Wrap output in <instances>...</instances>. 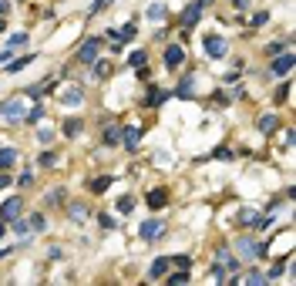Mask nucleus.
Instances as JSON below:
<instances>
[{"label": "nucleus", "mask_w": 296, "mask_h": 286, "mask_svg": "<svg viewBox=\"0 0 296 286\" xmlns=\"http://www.w3.org/2000/svg\"><path fill=\"white\" fill-rule=\"evenodd\" d=\"M98 47H101V37H88L77 47V61H81V64H94V61H98Z\"/></svg>", "instance_id": "nucleus-1"}, {"label": "nucleus", "mask_w": 296, "mask_h": 286, "mask_svg": "<svg viewBox=\"0 0 296 286\" xmlns=\"http://www.w3.org/2000/svg\"><path fill=\"white\" fill-rule=\"evenodd\" d=\"M0 118H3V121H20V118H24V101H20V98L3 101V105H0Z\"/></svg>", "instance_id": "nucleus-2"}, {"label": "nucleus", "mask_w": 296, "mask_h": 286, "mask_svg": "<svg viewBox=\"0 0 296 286\" xmlns=\"http://www.w3.org/2000/svg\"><path fill=\"white\" fill-rule=\"evenodd\" d=\"M20 212H24V199H7V202H0V222H14Z\"/></svg>", "instance_id": "nucleus-3"}, {"label": "nucleus", "mask_w": 296, "mask_h": 286, "mask_svg": "<svg viewBox=\"0 0 296 286\" xmlns=\"http://www.w3.org/2000/svg\"><path fill=\"white\" fill-rule=\"evenodd\" d=\"M162 232H165V222H158V219H148V222H142V226H138V236H142L145 243H155Z\"/></svg>", "instance_id": "nucleus-4"}, {"label": "nucleus", "mask_w": 296, "mask_h": 286, "mask_svg": "<svg viewBox=\"0 0 296 286\" xmlns=\"http://www.w3.org/2000/svg\"><path fill=\"white\" fill-rule=\"evenodd\" d=\"M225 51H229V44H225L219 34H209V37H205V54L209 57H225Z\"/></svg>", "instance_id": "nucleus-5"}, {"label": "nucleus", "mask_w": 296, "mask_h": 286, "mask_svg": "<svg viewBox=\"0 0 296 286\" xmlns=\"http://www.w3.org/2000/svg\"><path fill=\"white\" fill-rule=\"evenodd\" d=\"M290 71H293V57L286 54V51H283V54H276V61H273V74H276V77H286Z\"/></svg>", "instance_id": "nucleus-6"}, {"label": "nucleus", "mask_w": 296, "mask_h": 286, "mask_svg": "<svg viewBox=\"0 0 296 286\" xmlns=\"http://www.w3.org/2000/svg\"><path fill=\"white\" fill-rule=\"evenodd\" d=\"M138 142H142V132H138V128H125V132H121L125 152H138Z\"/></svg>", "instance_id": "nucleus-7"}, {"label": "nucleus", "mask_w": 296, "mask_h": 286, "mask_svg": "<svg viewBox=\"0 0 296 286\" xmlns=\"http://www.w3.org/2000/svg\"><path fill=\"white\" fill-rule=\"evenodd\" d=\"M61 105H68V108H77V105H84V91H81V88H68V91L61 95Z\"/></svg>", "instance_id": "nucleus-8"}, {"label": "nucleus", "mask_w": 296, "mask_h": 286, "mask_svg": "<svg viewBox=\"0 0 296 286\" xmlns=\"http://www.w3.org/2000/svg\"><path fill=\"white\" fill-rule=\"evenodd\" d=\"M199 17H202V3H192V7H185L182 27H195V24H199Z\"/></svg>", "instance_id": "nucleus-9"}, {"label": "nucleus", "mask_w": 296, "mask_h": 286, "mask_svg": "<svg viewBox=\"0 0 296 286\" xmlns=\"http://www.w3.org/2000/svg\"><path fill=\"white\" fill-rule=\"evenodd\" d=\"M182 47H179V44H168V47H165V64H168V68H179V64H182Z\"/></svg>", "instance_id": "nucleus-10"}, {"label": "nucleus", "mask_w": 296, "mask_h": 286, "mask_svg": "<svg viewBox=\"0 0 296 286\" xmlns=\"http://www.w3.org/2000/svg\"><path fill=\"white\" fill-rule=\"evenodd\" d=\"M101 138H105V145H108V148H114V145L121 142V125H108Z\"/></svg>", "instance_id": "nucleus-11"}, {"label": "nucleus", "mask_w": 296, "mask_h": 286, "mask_svg": "<svg viewBox=\"0 0 296 286\" xmlns=\"http://www.w3.org/2000/svg\"><path fill=\"white\" fill-rule=\"evenodd\" d=\"M236 249H239V252L246 256V259H256V252H259V246L253 243V239H246V236H242L239 243H236Z\"/></svg>", "instance_id": "nucleus-12"}, {"label": "nucleus", "mask_w": 296, "mask_h": 286, "mask_svg": "<svg viewBox=\"0 0 296 286\" xmlns=\"http://www.w3.org/2000/svg\"><path fill=\"white\" fill-rule=\"evenodd\" d=\"M279 128V118L276 114H262V118H259V132L262 135H273Z\"/></svg>", "instance_id": "nucleus-13"}, {"label": "nucleus", "mask_w": 296, "mask_h": 286, "mask_svg": "<svg viewBox=\"0 0 296 286\" xmlns=\"http://www.w3.org/2000/svg\"><path fill=\"white\" fill-rule=\"evenodd\" d=\"M165 202H168L165 189H151V192H148V206H151V209H162Z\"/></svg>", "instance_id": "nucleus-14"}, {"label": "nucleus", "mask_w": 296, "mask_h": 286, "mask_svg": "<svg viewBox=\"0 0 296 286\" xmlns=\"http://www.w3.org/2000/svg\"><path fill=\"white\" fill-rule=\"evenodd\" d=\"M17 162V148H0V172H7Z\"/></svg>", "instance_id": "nucleus-15"}, {"label": "nucleus", "mask_w": 296, "mask_h": 286, "mask_svg": "<svg viewBox=\"0 0 296 286\" xmlns=\"http://www.w3.org/2000/svg\"><path fill=\"white\" fill-rule=\"evenodd\" d=\"M162 273H168V256H158V259L151 263V269H148V276H151V280H158Z\"/></svg>", "instance_id": "nucleus-16"}, {"label": "nucleus", "mask_w": 296, "mask_h": 286, "mask_svg": "<svg viewBox=\"0 0 296 286\" xmlns=\"http://www.w3.org/2000/svg\"><path fill=\"white\" fill-rule=\"evenodd\" d=\"M179 98H192L195 95V77L188 74V77H182V84H179V91H175Z\"/></svg>", "instance_id": "nucleus-17"}, {"label": "nucleus", "mask_w": 296, "mask_h": 286, "mask_svg": "<svg viewBox=\"0 0 296 286\" xmlns=\"http://www.w3.org/2000/svg\"><path fill=\"white\" fill-rule=\"evenodd\" d=\"M165 14H168V7H165V3H151V7H148V14H145V17L158 24V20H165Z\"/></svg>", "instance_id": "nucleus-18"}, {"label": "nucleus", "mask_w": 296, "mask_h": 286, "mask_svg": "<svg viewBox=\"0 0 296 286\" xmlns=\"http://www.w3.org/2000/svg\"><path fill=\"white\" fill-rule=\"evenodd\" d=\"M165 91H158V88H151V91H148V98H145V105L148 108H158V105H162V101H165Z\"/></svg>", "instance_id": "nucleus-19"}, {"label": "nucleus", "mask_w": 296, "mask_h": 286, "mask_svg": "<svg viewBox=\"0 0 296 286\" xmlns=\"http://www.w3.org/2000/svg\"><path fill=\"white\" fill-rule=\"evenodd\" d=\"M27 64H34V54H24V57H17V61H14V64L7 68V71H10V74H17V71H24Z\"/></svg>", "instance_id": "nucleus-20"}, {"label": "nucleus", "mask_w": 296, "mask_h": 286, "mask_svg": "<svg viewBox=\"0 0 296 286\" xmlns=\"http://www.w3.org/2000/svg\"><path fill=\"white\" fill-rule=\"evenodd\" d=\"M71 219H74V222H84V219H88V206H81V202H71Z\"/></svg>", "instance_id": "nucleus-21"}, {"label": "nucleus", "mask_w": 296, "mask_h": 286, "mask_svg": "<svg viewBox=\"0 0 296 286\" xmlns=\"http://www.w3.org/2000/svg\"><path fill=\"white\" fill-rule=\"evenodd\" d=\"M64 135H68V138H77V135H81V121H77V118H68V125H64Z\"/></svg>", "instance_id": "nucleus-22"}, {"label": "nucleus", "mask_w": 296, "mask_h": 286, "mask_svg": "<svg viewBox=\"0 0 296 286\" xmlns=\"http://www.w3.org/2000/svg\"><path fill=\"white\" fill-rule=\"evenodd\" d=\"M239 222H242V226H259V215H256V212H249V209H242L239 212Z\"/></svg>", "instance_id": "nucleus-23"}, {"label": "nucleus", "mask_w": 296, "mask_h": 286, "mask_svg": "<svg viewBox=\"0 0 296 286\" xmlns=\"http://www.w3.org/2000/svg\"><path fill=\"white\" fill-rule=\"evenodd\" d=\"M111 185V175H101V179H91V192H105Z\"/></svg>", "instance_id": "nucleus-24"}, {"label": "nucleus", "mask_w": 296, "mask_h": 286, "mask_svg": "<svg viewBox=\"0 0 296 286\" xmlns=\"http://www.w3.org/2000/svg\"><path fill=\"white\" fill-rule=\"evenodd\" d=\"M246 283H253V286H262V283H266V276H262L259 269H249V273H246Z\"/></svg>", "instance_id": "nucleus-25"}, {"label": "nucleus", "mask_w": 296, "mask_h": 286, "mask_svg": "<svg viewBox=\"0 0 296 286\" xmlns=\"http://www.w3.org/2000/svg\"><path fill=\"white\" fill-rule=\"evenodd\" d=\"M40 118H44V108H40V105H37V108H31V111L24 114V118H20V121H31V125H34V121H40Z\"/></svg>", "instance_id": "nucleus-26"}, {"label": "nucleus", "mask_w": 296, "mask_h": 286, "mask_svg": "<svg viewBox=\"0 0 296 286\" xmlns=\"http://www.w3.org/2000/svg\"><path fill=\"white\" fill-rule=\"evenodd\" d=\"M168 283H172V286H182V283H188V273H185V269L172 273V276H168Z\"/></svg>", "instance_id": "nucleus-27"}, {"label": "nucleus", "mask_w": 296, "mask_h": 286, "mask_svg": "<svg viewBox=\"0 0 296 286\" xmlns=\"http://www.w3.org/2000/svg\"><path fill=\"white\" fill-rule=\"evenodd\" d=\"M128 64H131V68H142V64H145V51H131Z\"/></svg>", "instance_id": "nucleus-28"}, {"label": "nucleus", "mask_w": 296, "mask_h": 286, "mask_svg": "<svg viewBox=\"0 0 296 286\" xmlns=\"http://www.w3.org/2000/svg\"><path fill=\"white\" fill-rule=\"evenodd\" d=\"M283 51H286V40H276V44H269V47H266V54H269V57L283 54Z\"/></svg>", "instance_id": "nucleus-29"}, {"label": "nucleus", "mask_w": 296, "mask_h": 286, "mask_svg": "<svg viewBox=\"0 0 296 286\" xmlns=\"http://www.w3.org/2000/svg\"><path fill=\"white\" fill-rule=\"evenodd\" d=\"M131 209H135V199H128V195H125V199H118V212H125V215H128Z\"/></svg>", "instance_id": "nucleus-30"}, {"label": "nucleus", "mask_w": 296, "mask_h": 286, "mask_svg": "<svg viewBox=\"0 0 296 286\" xmlns=\"http://www.w3.org/2000/svg\"><path fill=\"white\" fill-rule=\"evenodd\" d=\"M14 232H20V236H27V232H31V222H24V219H14Z\"/></svg>", "instance_id": "nucleus-31"}, {"label": "nucleus", "mask_w": 296, "mask_h": 286, "mask_svg": "<svg viewBox=\"0 0 296 286\" xmlns=\"http://www.w3.org/2000/svg\"><path fill=\"white\" fill-rule=\"evenodd\" d=\"M225 273H229V269H225V266L219 263V259H216V263H212V276H216V280L222 283V280H225Z\"/></svg>", "instance_id": "nucleus-32"}, {"label": "nucleus", "mask_w": 296, "mask_h": 286, "mask_svg": "<svg viewBox=\"0 0 296 286\" xmlns=\"http://www.w3.org/2000/svg\"><path fill=\"white\" fill-rule=\"evenodd\" d=\"M37 162H40L44 169H51V165H54V162H57V155H54V152H44V155H40V158H37Z\"/></svg>", "instance_id": "nucleus-33"}, {"label": "nucleus", "mask_w": 296, "mask_h": 286, "mask_svg": "<svg viewBox=\"0 0 296 286\" xmlns=\"http://www.w3.org/2000/svg\"><path fill=\"white\" fill-rule=\"evenodd\" d=\"M108 40H111V47H114V51L125 44V40H121V31H108Z\"/></svg>", "instance_id": "nucleus-34"}, {"label": "nucleus", "mask_w": 296, "mask_h": 286, "mask_svg": "<svg viewBox=\"0 0 296 286\" xmlns=\"http://www.w3.org/2000/svg\"><path fill=\"white\" fill-rule=\"evenodd\" d=\"M168 263H175V266H179V269H188V263H192V259H188V256H182V252H179V256H172V259H168Z\"/></svg>", "instance_id": "nucleus-35"}, {"label": "nucleus", "mask_w": 296, "mask_h": 286, "mask_svg": "<svg viewBox=\"0 0 296 286\" xmlns=\"http://www.w3.org/2000/svg\"><path fill=\"white\" fill-rule=\"evenodd\" d=\"M24 40H27V34H14V37L7 40V47L14 51V47H24Z\"/></svg>", "instance_id": "nucleus-36"}, {"label": "nucleus", "mask_w": 296, "mask_h": 286, "mask_svg": "<svg viewBox=\"0 0 296 286\" xmlns=\"http://www.w3.org/2000/svg\"><path fill=\"white\" fill-rule=\"evenodd\" d=\"M108 71H111V64H108V61H98V64H94V74H98V77H105Z\"/></svg>", "instance_id": "nucleus-37"}, {"label": "nucleus", "mask_w": 296, "mask_h": 286, "mask_svg": "<svg viewBox=\"0 0 296 286\" xmlns=\"http://www.w3.org/2000/svg\"><path fill=\"white\" fill-rule=\"evenodd\" d=\"M61 199H64V192H61V189H57V192H47V206H57Z\"/></svg>", "instance_id": "nucleus-38"}, {"label": "nucleus", "mask_w": 296, "mask_h": 286, "mask_svg": "<svg viewBox=\"0 0 296 286\" xmlns=\"http://www.w3.org/2000/svg\"><path fill=\"white\" fill-rule=\"evenodd\" d=\"M266 20H269V14H266V10H259L256 17H253V27H262V24H266Z\"/></svg>", "instance_id": "nucleus-39"}, {"label": "nucleus", "mask_w": 296, "mask_h": 286, "mask_svg": "<svg viewBox=\"0 0 296 286\" xmlns=\"http://www.w3.org/2000/svg\"><path fill=\"white\" fill-rule=\"evenodd\" d=\"M31 226H34V229H44V215H40V212H34V215H31Z\"/></svg>", "instance_id": "nucleus-40"}, {"label": "nucleus", "mask_w": 296, "mask_h": 286, "mask_svg": "<svg viewBox=\"0 0 296 286\" xmlns=\"http://www.w3.org/2000/svg\"><path fill=\"white\" fill-rule=\"evenodd\" d=\"M101 229H118V222H114L111 215H101Z\"/></svg>", "instance_id": "nucleus-41"}, {"label": "nucleus", "mask_w": 296, "mask_h": 286, "mask_svg": "<svg viewBox=\"0 0 296 286\" xmlns=\"http://www.w3.org/2000/svg\"><path fill=\"white\" fill-rule=\"evenodd\" d=\"M286 98H290V84H283V88L276 91V101H286Z\"/></svg>", "instance_id": "nucleus-42"}, {"label": "nucleus", "mask_w": 296, "mask_h": 286, "mask_svg": "<svg viewBox=\"0 0 296 286\" xmlns=\"http://www.w3.org/2000/svg\"><path fill=\"white\" fill-rule=\"evenodd\" d=\"M131 37H135V24H128V27L121 31V40H131Z\"/></svg>", "instance_id": "nucleus-43"}, {"label": "nucleus", "mask_w": 296, "mask_h": 286, "mask_svg": "<svg viewBox=\"0 0 296 286\" xmlns=\"http://www.w3.org/2000/svg\"><path fill=\"white\" fill-rule=\"evenodd\" d=\"M108 3H111V0H98V3H94V7H91V14H101V10H105Z\"/></svg>", "instance_id": "nucleus-44"}, {"label": "nucleus", "mask_w": 296, "mask_h": 286, "mask_svg": "<svg viewBox=\"0 0 296 286\" xmlns=\"http://www.w3.org/2000/svg\"><path fill=\"white\" fill-rule=\"evenodd\" d=\"M212 155H216V158H232V152H229V148H216Z\"/></svg>", "instance_id": "nucleus-45"}, {"label": "nucleus", "mask_w": 296, "mask_h": 286, "mask_svg": "<svg viewBox=\"0 0 296 286\" xmlns=\"http://www.w3.org/2000/svg\"><path fill=\"white\" fill-rule=\"evenodd\" d=\"M232 3H236V10H246L249 7V0H232Z\"/></svg>", "instance_id": "nucleus-46"}, {"label": "nucleus", "mask_w": 296, "mask_h": 286, "mask_svg": "<svg viewBox=\"0 0 296 286\" xmlns=\"http://www.w3.org/2000/svg\"><path fill=\"white\" fill-rule=\"evenodd\" d=\"M3 185H10V175H0V189H3Z\"/></svg>", "instance_id": "nucleus-47"}, {"label": "nucleus", "mask_w": 296, "mask_h": 286, "mask_svg": "<svg viewBox=\"0 0 296 286\" xmlns=\"http://www.w3.org/2000/svg\"><path fill=\"white\" fill-rule=\"evenodd\" d=\"M3 61H10V47H7V51L0 54V64H3Z\"/></svg>", "instance_id": "nucleus-48"}, {"label": "nucleus", "mask_w": 296, "mask_h": 286, "mask_svg": "<svg viewBox=\"0 0 296 286\" xmlns=\"http://www.w3.org/2000/svg\"><path fill=\"white\" fill-rule=\"evenodd\" d=\"M7 10H10V7H7V3H3V0H0V14H3V17H7Z\"/></svg>", "instance_id": "nucleus-49"}, {"label": "nucleus", "mask_w": 296, "mask_h": 286, "mask_svg": "<svg viewBox=\"0 0 296 286\" xmlns=\"http://www.w3.org/2000/svg\"><path fill=\"white\" fill-rule=\"evenodd\" d=\"M3 232H7V229H3V222H0V239H3Z\"/></svg>", "instance_id": "nucleus-50"}, {"label": "nucleus", "mask_w": 296, "mask_h": 286, "mask_svg": "<svg viewBox=\"0 0 296 286\" xmlns=\"http://www.w3.org/2000/svg\"><path fill=\"white\" fill-rule=\"evenodd\" d=\"M199 3H202V7H209V3H212V0H199Z\"/></svg>", "instance_id": "nucleus-51"}]
</instances>
